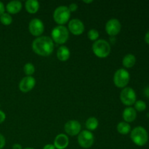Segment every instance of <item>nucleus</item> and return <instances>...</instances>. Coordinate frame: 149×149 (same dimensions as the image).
Returning <instances> with one entry per match:
<instances>
[{"mask_svg":"<svg viewBox=\"0 0 149 149\" xmlns=\"http://www.w3.org/2000/svg\"><path fill=\"white\" fill-rule=\"evenodd\" d=\"M136 63V58L132 54H127L125 55L122 60V64L127 68H132Z\"/></svg>","mask_w":149,"mask_h":149,"instance_id":"obj_19","label":"nucleus"},{"mask_svg":"<svg viewBox=\"0 0 149 149\" xmlns=\"http://www.w3.org/2000/svg\"><path fill=\"white\" fill-rule=\"evenodd\" d=\"M36 84V79L31 76H26L22 79L19 84V89L23 93H28L31 91Z\"/></svg>","mask_w":149,"mask_h":149,"instance_id":"obj_12","label":"nucleus"},{"mask_svg":"<svg viewBox=\"0 0 149 149\" xmlns=\"http://www.w3.org/2000/svg\"><path fill=\"white\" fill-rule=\"evenodd\" d=\"M23 149H34L33 148H23Z\"/></svg>","mask_w":149,"mask_h":149,"instance_id":"obj_35","label":"nucleus"},{"mask_svg":"<svg viewBox=\"0 0 149 149\" xmlns=\"http://www.w3.org/2000/svg\"><path fill=\"white\" fill-rule=\"evenodd\" d=\"M69 144L68 137L65 134H59L57 135L54 141V146L57 149H65Z\"/></svg>","mask_w":149,"mask_h":149,"instance_id":"obj_14","label":"nucleus"},{"mask_svg":"<svg viewBox=\"0 0 149 149\" xmlns=\"http://www.w3.org/2000/svg\"><path fill=\"white\" fill-rule=\"evenodd\" d=\"M130 138L136 146H143L148 143V133L143 127L138 126L131 131Z\"/></svg>","mask_w":149,"mask_h":149,"instance_id":"obj_2","label":"nucleus"},{"mask_svg":"<svg viewBox=\"0 0 149 149\" xmlns=\"http://www.w3.org/2000/svg\"><path fill=\"white\" fill-rule=\"evenodd\" d=\"M122 116H123V119L125 122H127V123L132 122L136 119L137 111H135V109L134 108L130 106V107L126 108L124 110L123 113H122Z\"/></svg>","mask_w":149,"mask_h":149,"instance_id":"obj_16","label":"nucleus"},{"mask_svg":"<svg viewBox=\"0 0 149 149\" xmlns=\"http://www.w3.org/2000/svg\"><path fill=\"white\" fill-rule=\"evenodd\" d=\"M93 51L95 55L100 58H106L111 52V46L105 39H97L93 43Z\"/></svg>","mask_w":149,"mask_h":149,"instance_id":"obj_3","label":"nucleus"},{"mask_svg":"<svg viewBox=\"0 0 149 149\" xmlns=\"http://www.w3.org/2000/svg\"><path fill=\"white\" fill-rule=\"evenodd\" d=\"M135 108L134 109H135L136 111L138 112H143L146 109L147 106H146V102H144L143 100H136V102L135 103Z\"/></svg>","mask_w":149,"mask_h":149,"instance_id":"obj_23","label":"nucleus"},{"mask_svg":"<svg viewBox=\"0 0 149 149\" xmlns=\"http://www.w3.org/2000/svg\"><path fill=\"white\" fill-rule=\"evenodd\" d=\"M87 36H88V38L91 41H95V42L96 40H97L99 37V32L95 29H90L88 31V33H87Z\"/></svg>","mask_w":149,"mask_h":149,"instance_id":"obj_25","label":"nucleus"},{"mask_svg":"<svg viewBox=\"0 0 149 149\" xmlns=\"http://www.w3.org/2000/svg\"><path fill=\"white\" fill-rule=\"evenodd\" d=\"M130 74L125 68H119L113 75V83L119 88H125L129 83Z\"/></svg>","mask_w":149,"mask_h":149,"instance_id":"obj_6","label":"nucleus"},{"mask_svg":"<svg viewBox=\"0 0 149 149\" xmlns=\"http://www.w3.org/2000/svg\"><path fill=\"white\" fill-rule=\"evenodd\" d=\"M57 57L61 61H66L70 58V50L66 46H61L57 51Z\"/></svg>","mask_w":149,"mask_h":149,"instance_id":"obj_18","label":"nucleus"},{"mask_svg":"<svg viewBox=\"0 0 149 149\" xmlns=\"http://www.w3.org/2000/svg\"><path fill=\"white\" fill-rule=\"evenodd\" d=\"M5 12V7L1 1H0V16Z\"/></svg>","mask_w":149,"mask_h":149,"instance_id":"obj_29","label":"nucleus"},{"mask_svg":"<svg viewBox=\"0 0 149 149\" xmlns=\"http://www.w3.org/2000/svg\"><path fill=\"white\" fill-rule=\"evenodd\" d=\"M81 124L77 120H70L65 123L64 130L65 132L71 136H75L79 135L81 132Z\"/></svg>","mask_w":149,"mask_h":149,"instance_id":"obj_11","label":"nucleus"},{"mask_svg":"<svg viewBox=\"0 0 149 149\" xmlns=\"http://www.w3.org/2000/svg\"><path fill=\"white\" fill-rule=\"evenodd\" d=\"M68 30L74 35H81L84 31V25L79 19H72L68 23Z\"/></svg>","mask_w":149,"mask_h":149,"instance_id":"obj_13","label":"nucleus"},{"mask_svg":"<svg viewBox=\"0 0 149 149\" xmlns=\"http://www.w3.org/2000/svg\"><path fill=\"white\" fill-rule=\"evenodd\" d=\"M52 41L59 45H63L68 41L69 38V32L64 26H57L51 32Z\"/></svg>","mask_w":149,"mask_h":149,"instance_id":"obj_4","label":"nucleus"},{"mask_svg":"<svg viewBox=\"0 0 149 149\" xmlns=\"http://www.w3.org/2000/svg\"><path fill=\"white\" fill-rule=\"evenodd\" d=\"M0 22L4 26H10L13 23V17L10 14L4 13L0 16Z\"/></svg>","mask_w":149,"mask_h":149,"instance_id":"obj_22","label":"nucleus"},{"mask_svg":"<svg viewBox=\"0 0 149 149\" xmlns=\"http://www.w3.org/2000/svg\"><path fill=\"white\" fill-rule=\"evenodd\" d=\"M43 149H55V147L52 144H47L44 146Z\"/></svg>","mask_w":149,"mask_h":149,"instance_id":"obj_30","label":"nucleus"},{"mask_svg":"<svg viewBox=\"0 0 149 149\" xmlns=\"http://www.w3.org/2000/svg\"><path fill=\"white\" fill-rule=\"evenodd\" d=\"M94 135L90 131L83 130L78 135V143L84 148H89L94 143Z\"/></svg>","mask_w":149,"mask_h":149,"instance_id":"obj_8","label":"nucleus"},{"mask_svg":"<svg viewBox=\"0 0 149 149\" xmlns=\"http://www.w3.org/2000/svg\"><path fill=\"white\" fill-rule=\"evenodd\" d=\"M32 49L41 56H48L54 50V43L52 38L47 36H39L32 42Z\"/></svg>","mask_w":149,"mask_h":149,"instance_id":"obj_1","label":"nucleus"},{"mask_svg":"<svg viewBox=\"0 0 149 149\" xmlns=\"http://www.w3.org/2000/svg\"><path fill=\"white\" fill-rule=\"evenodd\" d=\"M71 17V12L68 7L65 5H61L57 7L53 13V18L59 26H63L69 20Z\"/></svg>","mask_w":149,"mask_h":149,"instance_id":"obj_5","label":"nucleus"},{"mask_svg":"<svg viewBox=\"0 0 149 149\" xmlns=\"http://www.w3.org/2000/svg\"><path fill=\"white\" fill-rule=\"evenodd\" d=\"M122 25L118 19L112 18L108 20L106 24V31L109 35L114 36L121 31Z\"/></svg>","mask_w":149,"mask_h":149,"instance_id":"obj_10","label":"nucleus"},{"mask_svg":"<svg viewBox=\"0 0 149 149\" xmlns=\"http://www.w3.org/2000/svg\"><path fill=\"white\" fill-rule=\"evenodd\" d=\"M13 149H23L22 146L19 143H15L13 146Z\"/></svg>","mask_w":149,"mask_h":149,"instance_id":"obj_32","label":"nucleus"},{"mask_svg":"<svg viewBox=\"0 0 149 149\" xmlns=\"http://www.w3.org/2000/svg\"><path fill=\"white\" fill-rule=\"evenodd\" d=\"M23 71H24L25 74L29 77L35 72V67L31 63H27L25 64L24 67H23Z\"/></svg>","mask_w":149,"mask_h":149,"instance_id":"obj_24","label":"nucleus"},{"mask_svg":"<svg viewBox=\"0 0 149 149\" xmlns=\"http://www.w3.org/2000/svg\"><path fill=\"white\" fill-rule=\"evenodd\" d=\"M84 1V3H87V4H89V3H92L93 1V0H90V1Z\"/></svg>","mask_w":149,"mask_h":149,"instance_id":"obj_34","label":"nucleus"},{"mask_svg":"<svg viewBox=\"0 0 149 149\" xmlns=\"http://www.w3.org/2000/svg\"><path fill=\"white\" fill-rule=\"evenodd\" d=\"M85 126L89 131H93L98 127V120L95 117H90L86 121Z\"/></svg>","mask_w":149,"mask_h":149,"instance_id":"obj_21","label":"nucleus"},{"mask_svg":"<svg viewBox=\"0 0 149 149\" xmlns=\"http://www.w3.org/2000/svg\"><path fill=\"white\" fill-rule=\"evenodd\" d=\"M6 119V114L4 113V112H3L2 111L0 110V124L3 123L4 122Z\"/></svg>","mask_w":149,"mask_h":149,"instance_id":"obj_28","label":"nucleus"},{"mask_svg":"<svg viewBox=\"0 0 149 149\" xmlns=\"http://www.w3.org/2000/svg\"><path fill=\"white\" fill-rule=\"evenodd\" d=\"M144 93H145L146 96H147V97H149V86L145 89V90H144Z\"/></svg>","mask_w":149,"mask_h":149,"instance_id":"obj_33","label":"nucleus"},{"mask_svg":"<svg viewBox=\"0 0 149 149\" xmlns=\"http://www.w3.org/2000/svg\"><path fill=\"white\" fill-rule=\"evenodd\" d=\"M144 39H145V42H146L148 45H149V30L146 32V33L145 38H144Z\"/></svg>","mask_w":149,"mask_h":149,"instance_id":"obj_31","label":"nucleus"},{"mask_svg":"<svg viewBox=\"0 0 149 149\" xmlns=\"http://www.w3.org/2000/svg\"><path fill=\"white\" fill-rule=\"evenodd\" d=\"M117 131L122 135H127L131 131V126L129 123L125 122H121L117 125Z\"/></svg>","mask_w":149,"mask_h":149,"instance_id":"obj_20","label":"nucleus"},{"mask_svg":"<svg viewBox=\"0 0 149 149\" xmlns=\"http://www.w3.org/2000/svg\"><path fill=\"white\" fill-rule=\"evenodd\" d=\"M136 93L132 87H125L120 93V100L125 106H130L135 104L136 102Z\"/></svg>","mask_w":149,"mask_h":149,"instance_id":"obj_7","label":"nucleus"},{"mask_svg":"<svg viewBox=\"0 0 149 149\" xmlns=\"http://www.w3.org/2000/svg\"><path fill=\"white\" fill-rule=\"evenodd\" d=\"M22 7L23 6H22L21 1L18 0H13L7 3L5 9L9 14H17L21 10Z\"/></svg>","mask_w":149,"mask_h":149,"instance_id":"obj_15","label":"nucleus"},{"mask_svg":"<svg viewBox=\"0 0 149 149\" xmlns=\"http://www.w3.org/2000/svg\"><path fill=\"white\" fill-rule=\"evenodd\" d=\"M6 144V140L5 138L4 137V135L0 133V149H2L5 146Z\"/></svg>","mask_w":149,"mask_h":149,"instance_id":"obj_26","label":"nucleus"},{"mask_svg":"<svg viewBox=\"0 0 149 149\" xmlns=\"http://www.w3.org/2000/svg\"><path fill=\"white\" fill-rule=\"evenodd\" d=\"M29 29L30 33L34 36H40L45 31L44 23L40 19L33 18L29 24Z\"/></svg>","mask_w":149,"mask_h":149,"instance_id":"obj_9","label":"nucleus"},{"mask_svg":"<svg viewBox=\"0 0 149 149\" xmlns=\"http://www.w3.org/2000/svg\"><path fill=\"white\" fill-rule=\"evenodd\" d=\"M68 10L71 13H73V12H76L78 9V5H77L76 3H71L69 6H68Z\"/></svg>","mask_w":149,"mask_h":149,"instance_id":"obj_27","label":"nucleus"},{"mask_svg":"<svg viewBox=\"0 0 149 149\" xmlns=\"http://www.w3.org/2000/svg\"><path fill=\"white\" fill-rule=\"evenodd\" d=\"M26 10L31 14H35L39 9V3L37 0H27L25 3Z\"/></svg>","mask_w":149,"mask_h":149,"instance_id":"obj_17","label":"nucleus"}]
</instances>
